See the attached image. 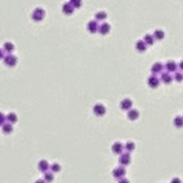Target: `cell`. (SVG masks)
<instances>
[{
	"label": "cell",
	"mask_w": 183,
	"mask_h": 183,
	"mask_svg": "<svg viewBox=\"0 0 183 183\" xmlns=\"http://www.w3.org/2000/svg\"><path fill=\"white\" fill-rule=\"evenodd\" d=\"M45 10L41 7H37L35 9L32 14V18L35 21L40 22L42 20V19L45 17Z\"/></svg>",
	"instance_id": "6da1fadb"
},
{
	"label": "cell",
	"mask_w": 183,
	"mask_h": 183,
	"mask_svg": "<svg viewBox=\"0 0 183 183\" xmlns=\"http://www.w3.org/2000/svg\"><path fill=\"white\" fill-rule=\"evenodd\" d=\"M147 83L148 85L149 86V87L152 88V89H155V88L159 86L160 79L155 76V74L152 75V76H149V77L148 78Z\"/></svg>",
	"instance_id": "7a4b0ae2"
},
{
	"label": "cell",
	"mask_w": 183,
	"mask_h": 183,
	"mask_svg": "<svg viewBox=\"0 0 183 183\" xmlns=\"http://www.w3.org/2000/svg\"><path fill=\"white\" fill-rule=\"evenodd\" d=\"M4 62L6 65L9 67H14L17 63V58L16 56L8 54V55H6V57L4 58Z\"/></svg>",
	"instance_id": "3957f363"
},
{
	"label": "cell",
	"mask_w": 183,
	"mask_h": 183,
	"mask_svg": "<svg viewBox=\"0 0 183 183\" xmlns=\"http://www.w3.org/2000/svg\"><path fill=\"white\" fill-rule=\"evenodd\" d=\"M74 9L75 7L72 5L71 3L69 1V2H65L63 4L62 7H61V10H62V12L67 16H70V15H72L74 12Z\"/></svg>",
	"instance_id": "277c9868"
},
{
	"label": "cell",
	"mask_w": 183,
	"mask_h": 183,
	"mask_svg": "<svg viewBox=\"0 0 183 183\" xmlns=\"http://www.w3.org/2000/svg\"><path fill=\"white\" fill-rule=\"evenodd\" d=\"M93 111L95 114V115L98 116V117H102V116H103L104 114H105L106 110H105V106H104L103 105H102V104L100 103H98L96 104V105L94 106Z\"/></svg>",
	"instance_id": "5b68a950"
},
{
	"label": "cell",
	"mask_w": 183,
	"mask_h": 183,
	"mask_svg": "<svg viewBox=\"0 0 183 183\" xmlns=\"http://www.w3.org/2000/svg\"><path fill=\"white\" fill-rule=\"evenodd\" d=\"M125 173L126 171L125 169H124V167L119 166L114 168V170L113 171V176H114L116 179H119L122 178V177L125 175Z\"/></svg>",
	"instance_id": "8992f818"
},
{
	"label": "cell",
	"mask_w": 183,
	"mask_h": 183,
	"mask_svg": "<svg viewBox=\"0 0 183 183\" xmlns=\"http://www.w3.org/2000/svg\"><path fill=\"white\" fill-rule=\"evenodd\" d=\"M120 164L123 165H128L130 163V155L129 153V152H124L121 155L119 159Z\"/></svg>",
	"instance_id": "52a82bcc"
},
{
	"label": "cell",
	"mask_w": 183,
	"mask_h": 183,
	"mask_svg": "<svg viewBox=\"0 0 183 183\" xmlns=\"http://www.w3.org/2000/svg\"><path fill=\"white\" fill-rule=\"evenodd\" d=\"M87 29L90 33L95 34L99 29V25H98V22L95 21V20H91L88 23Z\"/></svg>",
	"instance_id": "ba28073f"
},
{
	"label": "cell",
	"mask_w": 183,
	"mask_h": 183,
	"mask_svg": "<svg viewBox=\"0 0 183 183\" xmlns=\"http://www.w3.org/2000/svg\"><path fill=\"white\" fill-rule=\"evenodd\" d=\"M110 29H111V26L108 24L106 22H103V23H101L99 26V29H98V32L101 34V35H107L108 32H110Z\"/></svg>",
	"instance_id": "9c48e42d"
},
{
	"label": "cell",
	"mask_w": 183,
	"mask_h": 183,
	"mask_svg": "<svg viewBox=\"0 0 183 183\" xmlns=\"http://www.w3.org/2000/svg\"><path fill=\"white\" fill-rule=\"evenodd\" d=\"M165 70H167L169 73H173V72H175L176 70L178 68V65H177V63L174 61H169L165 64Z\"/></svg>",
	"instance_id": "30bf717a"
},
{
	"label": "cell",
	"mask_w": 183,
	"mask_h": 183,
	"mask_svg": "<svg viewBox=\"0 0 183 183\" xmlns=\"http://www.w3.org/2000/svg\"><path fill=\"white\" fill-rule=\"evenodd\" d=\"M160 79L161 81L163 83H165V84H168V83H171L173 81V77L169 73H163L160 75Z\"/></svg>",
	"instance_id": "8fae6325"
},
{
	"label": "cell",
	"mask_w": 183,
	"mask_h": 183,
	"mask_svg": "<svg viewBox=\"0 0 183 183\" xmlns=\"http://www.w3.org/2000/svg\"><path fill=\"white\" fill-rule=\"evenodd\" d=\"M163 65L160 62H156L152 65V68H151V71H152L153 74L157 75L158 73H160L163 71Z\"/></svg>",
	"instance_id": "7c38bea8"
},
{
	"label": "cell",
	"mask_w": 183,
	"mask_h": 183,
	"mask_svg": "<svg viewBox=\"0 0 183 183\" xmlns=\"http://www.w3.org/2000/svg\"><path fill=\"white\" fill-rule=\"evenodd\" d=\"M133 105V102L130 100L128 98H125V99L123 100L120 103V107L122 110L124 111H127V110H129Z\"/></svg>",
	"instance_id": "4fadbf2b"
},
{
	"label": "cell",
	"mask_w": 183,
	"mask_h": 183,
	"mask_svg": "<svg viewBox=\"0 0 183 183\" xmlns=\"http://www.w3.org/2000/svg\"><path fill=\"white\" fill-rule=\"evenodd\" d=\"M147 44L146 43V42L143 40H140L138 41L136 44V48L139 51V52H144L146 49H147Z\"/></svg>",
	"instance_id": "5bb4252c"
},
{
	"label": "cell",
	"mask_w": 183,
	"mask_h": 183,
	"mask_svg": "<svg viewBox=\"0 0 183 183\" xmlns=\"http://www.w3.org/2000/svg\"><path fill=\"white\" fill-rule=\"evenodd\" d=\"M112 151L114 153L117 154V155H119V154H122L123 152V146L121 143H119V142H117V143H114L112 146Z\"/></svg>",
	"instance_id": "9a60e30c"
},
{
	"label": "cell",
	"mask_w": 183,
	"mask_h": 183,
	"mask_svg": "<svg viewBox=\"0 0 183 183\" xmlns=\"http://www.w3.org/2000/svg\"><path fill=\"white\" fill-rule=\"evenodd\" d=\"M139 117V113L138 111L136 109H132L130 110L127 113V117L131 121H135V120L137 119Z\"/></svg>",
	"instance_id": "2e32d148"
},
{
	"label": "cell",
	"mask_w": 183,
	"mask_h": 183,
	"mask_svg": "<svg viewBox=\"0 0 183 183\" xmlns=\"http://www.w3.org/2000/svg\"><path fill=\"white\" fill-rule=\"evenodd\" d=\"M38 168L39 170L42 172H46L48 169H49V164L45 160H42L40 161V163H38Z\"/></svg>",
	"instance_id": "e0dca14e"
},
{
	"label": "cell",
	"mask_w": 183,
	"mask_h": 183,
	"mask_svg": "<svg viewBox=\"0 0 183 183\" xmlns=\"http://www.w3.org/2000/svg\"><path fill=\"white\" fill-rule=\"evenodd\" d=\"M1 128H2V131L6 134H10L13 132V126L10 123H4V124L1 125Z\"/></svg>",
	"instance_id": "ac0fdd59"
},
{
	"label": "cell",
	"mask_w": 183,
	"mask_h": 183,
	"mask_svg": "<svg viewBox=\"0 0 183 183\" xmlns=\"http://www.w3.org/2000/svg\"><path fill=\"white\" fill-rule=\"evenodd\" d=\"M174 124L177 128H182L183 127V117L177 116L174 119Z\"/></svg>",
	"instance_id": "d6986e66"
},
{
	"label": "cell",
	"mask_w": 183,
	"mask_h": 183,
	"mask_svg": "<svg viewBox=\"0 0 183 183\" xmlns=\"http://www.w3.org/2000/svg\"><path fill=\"white\" fill-rule=\"evenodd\" d=\"M153 36L155 37V38L158 40H161L163 39L165 37V33L163 30L161 29H157L154 32Z\"/></svg>",
	"instance_id": "ffe728a7"
},
{
	"label": "cell",
	"mask_w": 183,
	"mask_h": 183,
	"mask_svg": "<svg viewBox=\"0 0 183 183\" xmlns=\"http://www.w3.org/2000/svg\"><path fill=\"white\" fill-rule=\"evenodd\" d=\"M4 50L6 51L7 53H12L15 49L14 45H13L12 42H7L4 44Z\"/></svg>",
	"instance_id": "44dd1931"
},
{
	"label": "cell",
	"mask_w": 183,
	"mask_h": 183,
	"mask_svg": "<svg viewBox=\"0 0 183 183\" xmlns=\"http://www.w3.org/2000/svg\"><path fill=\"white\" fill-rule=\"evenodd\" d=\"M155 37L152 35H149V34H147L144 36V41L149 45H153L154 42H155Z\"/></svg>",
	"instance_id": "7402d4cb"
},
{
	"label": "cell",
	"mask_w": 183,
	"mask_h": 183,
	"mask_svg": "<svg viewBox=\"0 0 183 183\" xmlns=\"http://www.w3.org/2000/svg\"><path fill=\"white\" fill-rule=\"evenodd\" d=\"M107 18V14L104 11H100L95 14V18L98 20H103Z\"/></svg>",
	"instance_id": "603a6c76"
},
{
	"label": "cell",
	"mask_w": 183,
	"mask_h": 183,
	"mask_svg": "<svg viewBox=\"0 0 183 183\" xmlns=\"http://www.w3.org/2000/svg\"><path fill=\"white\" fill-rule=\"evenodd\" d=\"M7 119L10 123H16L17 122L18 118L17 116H16V114L15 113H10V114H7Z\"/></svg>",
	"instance_id": "cb8c5ba5"
},
{
	"label": "cell",
	"mask_w": 183,
	"mask_h": 183,
	"mask_svg": "<svg viewBox=\"0 0 183 183\" xmlns=\"http://www.w3.org/2000/svg\"><path fill=\"white\" fill-rule=\"evenodd\" d=\"M44 179L47 182H52L53 179H54V174L51 172H45V174H44Z\"/></svg>",
	"instance_id": "d4e9b609"
},
{
	"label": "cell",
	"mask_w": 183,
	"mask_h": 183,
	"mask_svg": "<svg viewBox=\"0 0 183 183\" xmlns=\"http://www.w3.org/2000/svg\"><path fill=\"white\" fill-rule=\"evenodd\" d=\"M135 149V143L133 142L129 141L126 143L125 145V149L127 151V152H133Z\"/></svg>",
	"instance_id": "484cf974"
},
{
	"label": "cell",
	"mask_w": 183,
	"mask_h": 183,
	"mask_svg": "<svg viewBox=\"0 0 183 183\" xmlns=\"http://www.w3.org/2000/svg\"><path fill=\"white\" fill-rule=\"evenodd\" d=\"M51 170L53 172L57 173L61 170V166L59 165V164L57 163H53L51 165Z\"/></svg>",
	"instance_id": "4316f807"
},
{
	"label": "cell",
	"mask_w": 183,
	"mask_h": 183,
	"mask_svg": "<svg viewBox=\"0 0 183 183\" xmlns=\"http://www.w3.org/2000/svg\"><path fill=\"white\" fill-rule=\"evenodd\" d=\"M70 2L75 8H79L82 4V0H70Z\"/></svg>",
	"instance_id": "83f0119b"
},
{
	"label": "cell",
	"mask_w": 183,
	"mask_h": 183,
	"mask_svg": "<svg viewBox=\"0 0 183 183\" xmlns=\"http://www.w3.org/2000/svg\"><path fill=\"white\" fill-rule=\"evenodd\" d=\"M174 79H175L176 81L177 82H181L183 81V74L180 72H177V73L174 74Z\"/></svg>",
	"instance_id": "f1b7e54d"
},
{
	"label": "cell",
	"mask_w": 183,
	"mask_h": 183,
	"mask_svg": "<svg viewBox=\"0 0 183 183\" xmlns=\"http://www.w3.org/2000/svg\"><path fill=\"white\" fill-rule=\"evenodd\" d=\"M4 122H5V117H4V114L1 113V114H0V124H1V125H2L4 124Z\"/></svg>",
	"instance_id": "f546056e"
},
{
	"label": "cell",
	"mask_w": 183,
	"mask_h": 183,
	"mask_svg": "<svg viewBox=\"0 0 183 183\" xmlns=\"http://www.w3.org/2000/svg\"><path fill=\"white\" fill-rule=\"evenodd\" d=\"M6 51H4V49H1V51H0V53H1V59H4V57H6L5 54H4V53H5Z\"/></svg>",
	"instance_id": "4dcf8cb0"
},
{
	"label": "cell",
	"mask_w": 183,
	"mask_h": 183,
	"mask_svg": "<svg viewBox=\"0 0 183 183\" xmlns=\"http://www.w3.org/2000/svg\"><path fill=\"white\" fill-rule=\"evenodd\" d=\"M119 182H120V183H126V182H128V181H127V179L121 178V179H119Z\"/></svg>",
	"instance_id": "1f68e13d"
},
{
	"label": "cell",
	"mask_w": 183,
	"mask_h": 183,
	"mask_svg": "<svg viewBox=\"0 0 183 183\" xmlns=\"http://www.w3.org/2000/svg\"><path fill=\"white\" fill-rule=\"evenodd\" d=\"M171 182H172V183H174V182L179 183V182H181V181H180L179 179L175 178V179H172V181H171Z\"/></svg>",
	"instance_id": "d6a6232c"
},
{
	"label": "cell",
	"mask_w": 183,
	"mask_h": 183,
	"mask_svg": "<svg viewBox=\"0 0 183 183\" xmlns=\"http://www.w3.org/2000/svg\"><path fill=\"white\" fill-rule=\"evenodd\" d=\"M179 67L180 68V70H183V61H180V63L179 64Z\"/></svg>",
	"instance_id": "836d02e7"
}]
</instances>
